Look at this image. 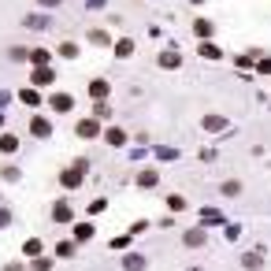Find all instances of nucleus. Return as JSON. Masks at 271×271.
Instances as JSON below:
<instances>
[{"instance_id": "f257e3e1", "label": "nucleus", "mask_w": 271, "mask_h": 271, "mask_svg": "<svg viewBox=\"0 0 271 271\" xmlns=\"http://www.w3.org/2000/svg\"><path fill=\"white\" fill-rule=\"evenodd\" d=\"M223 193H227V197H238L241 186H238V182H227V186H223Z\"/></svg>"}, {"instance_id": "7ed1b4c3", "label": "nucleus", "mask_w": 271, "mask_h": 271, "mask_svg": "<svg viewBox=\"0 0 271 271\" xmlns=\"http://www.w3.org/2000/svg\"><path fill=\"white\" fill-rule=\"evenodd\" d=\"M34 134H49V123H45V119H34Z\"/></svg>"}, {"instance_id": "20e7f679", "label": "nucleus", "mask_w": 271, "mask_h": 271, "mask_svg": "<svg viewBox=\"0 0 271 271\" xmlns=\"http://www.w3.org/2000/svg\"><path fill=\"white\" fill-rule=\"evenodd\" d=\"M52 104H56V111H67V104H71V97H56Z\"/></svg>"}, {"instance_id": "f03ea898", "label": "nucleus", "mask_w": 271, "mask_h": 271, "mask_svg": "<svg viewBox=\"0 0 271 271\" xmlns=\"http://www.w3.org/2000/svg\"><path fill=\"white\" fill-rule=\"evenodd\" d=\"M201 241H204V234H201V230H193V234H186V245H201Z\"/></svg>"}]
</instances>
